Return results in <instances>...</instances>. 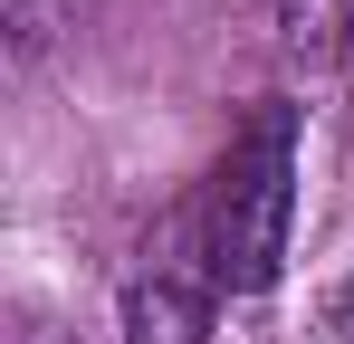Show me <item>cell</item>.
I'll return each mask as SVG.
<instances>
[{"instance_id":"cell-1","label":"cell","mask_w":354,"mask_h":344,"mask_svg":"<svg viewBox=\"0 0 354 344\" xmlns=\"http://www.w3.org/2000/svg\"><path fill=\"white\" fill-rule=\"evenodd\" d=\"M288 229H297V106L268 96L211 172V287L268 296L288 278Z\"/></svg>"},{"instance_id":"cell-4","label":"cell","mask_w":354,"mask_h":344,"mask_svg":"<svg viewBox=\"0 0 354 344\" xmlns=\"http://www.w3.org/2000/svg\"><path fill=\"white\" fill-rule=\"evenodd\" d=\"M0 19H10V57L39 67V57L77 29V0H0Z\"/></svg>"},{"instance_id":"cell-3","label":"cell","mask_w":354,"mask_h":344,"mask_svg":"<svg viewBox=\"0 0 354 344\" xmlns=\"http://www.w3.org/2000/svg\"><path fill=\"white\" fill-rule=\"evenodd\" d=\"M268 10H278L288 57H306V67H345V48H354V0H268Z\"/></svg>"},{"instance_id":"cell-5","label":"cell","mask_w":354,"mask_h":344,"mask_svg":"<svg viewBox=\"0 0 354 344\" xmlns=\"http://www.w3.org/2000/svg\"><path fill=\"white\" fill-rule=\"evenodd\" d=\"M326 335H354V278L335 287V296H326Z\"/></svg>"},{"instance_id":"cell-2","label":"cell","mask_w":354,"mask_h":344,"mask_svg":"<svg viewBox=\"0 0 354 344\" xmlns=\"http://www.w3.org/2000/svg\"><path fill=\"white\" fill-rule=\"evenodd\" d=\"M124 344H211V296L192 278H134L124 287Z\"/></svg>"}]
</instances>
